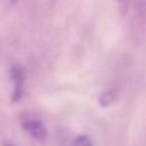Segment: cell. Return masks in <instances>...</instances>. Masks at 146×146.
Here are the masks:
<instances>
[{"mask_svg": "<svg viewBox=\"0 0 146 146\" xmlns=\"http://www.w3.org/2000/svg\"><path fill=\"white\" fill-rule=\"evenodd\" d=\"M24 129L36 140H44L47 137V131L43 124L39 120H26L23 124Z\"/></svg>", "mask_w": 146, "mask_h": 146, "instance_id": "obj_2", "label": "cell"}, {"mask_svg": "<svg viewBox=\"0 0 146 146\" xmlns=\"http://www.w3.org/2000/svg\"><path fill=\"white\" fill-rule=\"evenodd\" d=\"M17 0H0V5L2 6H11V5H15Z\"/></svg>", "mask_w": 146, "mask_h": 146, "instance_id": "obj_6", "label": "cell"}, {"mask_svg": "<svg viewBox=\"0 0 146 146\" xmlns=\"http://www.w3.org/2000/svg\"><path fill=\"white\" fill-rule=\"evenodd\" d=\"M114 99H115V94L113 91H105L99 97V104L103 106H108L114 102Z\"/></svg>", "mask_w": 146, "mask_h": 146, "instance_id": "obj_3", "label": "cell"}, {"mask_svg": "<svg viewBox=\"0 0 146 146\" xmlns=\"http://www.w3.org/2000/svg\"><path fill=\"white\" fill-rule=\"evenodd\" d=\"M73 146H92V141L87 135H80L74 139Z\"/></svg>", "mask_w": 146, "mask_h": 146, "instance_id": "obj_4", "label": "cell"}, {"mask_svg": "<svg viewBox=\"0 0 146 146\" xmlns=\"http://www.w3.org/2000/svg\"><path fill=\"white\" fill-rule=\"evenodd\" d=\"M5 146H13V145H10V144H7V145H5Z\"/></svg>", "mask_w": 146, "mask_h": 146, "instance_id": "obj_7", "label": "cell"}, {"mask_svg": "<svg viewBox=\"0 0 146 146\" xmlns=\"http://www.w3.org/2000/svg\"><path fill=\"white\" fill-rule=\"evenodd\" d=\"M11 78L14 80V92L13 100L18 102L23 96V87H24V73L19 66H14L11 68Z\"/></svg>", "mask_w": 146, "mask_h": 146, "instance_id": "obj_1", "label": "cell"}, {"mask_svg": "<svg viewBox=\"0 0 146 146\" xmlns=\"http://www.w3.org/2000/svg\"><path fill=\"white\" fill-rule=\"evenodd\" d=\"M116 2H117V6L120 8V11L122 14H124L127 11V9H128V2H129V0H116Z\"/></svg>", "mask_w": 146, "mask_h": 146, "instance_id": "obj_5", "label": "cell"}]
</instances>
